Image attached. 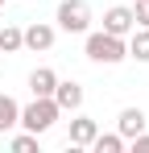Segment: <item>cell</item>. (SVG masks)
Returning a JSON list of instances; mask_svg holds the SVG:
<instances>
[{"mask_svg": "<svg viewBox=\"0 0 149 153\" xmlns=\"http://www.w3.org/2000/svg\"><path fill=\"white\" fill-rule=\"evenodd\" d=\"M54 21H58V29H66V33H87L91 29V4L87 0H62L58 13H54Z\"/></svg>", "mask_w": 149, "mask_h": 153, "instance_id": "cell-3", "label": "cell"}, {"mask_svg": "<svg viewBox=\"0 0 149 153\" xmlns=\"http://www.w3.org/2000/svg\"><path fill=\"white\" fill-rule=\"evenodd\" d=\"M116 132H120L124 141H133L137 132H145V112L141 108H124L120 116H116Z\"/></svg>", "mask_w": 149, "mask_h": 153, "instance_id": "cell-8", "label": "cell"}, {"mask_svg": "<svg viewBox=\"0 0 149 153\" xmlns=\"http://www.w3.org/2000/svg\"><path fill=\"white\" fill-rule=\"evenodd\" d=\"M8 149H13V153H33V149H37V132H21V137H13Z\"/></svg>", "mask_w": 149, "mask_h": 153, "instance_id": "cell-14", "label": "cell"}, {"mask_svg": "<svg viewBox=\"0 0 149 153\" xmlns=\"http://www.w3.org/2000/svg\"><path fill=\"white\" fill-rule=\"evenodd\" d=\"M133 21L141 29H149V0H137V8H133Z\"/></svg>", "mask_w": 149, "mask_h": 153, "instance_id": "cell-15", "label": "cell"}, {"mask_svg": "<svg viewBox=\"0 0 149 153\" xmlns=\"http://www.w3.org/2000/svg\"><path fill=\"white\" fill-rule=\"evenodd\" d=\"M17 120H21V103L13 100V95H0V132L17 128Z\"/></svg>", "mask_w": 149, "mask_h": 153, "instance_id": "cell-11", "label": "cell"}, {"mask_svg": "<svg viewBox=\"0 0 149 153\" xmlns=\"http://www.w3.org/2000/svg\"><path fill=\"white\" fill-rule=\"evenodd\" d=\"M54 25H46V21H33L29 29H21V50H33V54H42L54 46Z\"/></svg>", "mask_w": 149, "mask_h": 153, "instance_id": "cell-4", "label": "cell"}, {"mask_svg": "<svg viewBox=\"0 0 149 153\" xmlns=\"http://www.w3.org/2000/svg\"><path fill=\"white\" fill-rule=\"evenodd\" d=\"M54 87H58V75H54L50 66L29 71V91H33V95H54Z\"/></svg>", "mask_w": 149, "mask_h": 153, "instance_id": "cell-9", "label": "cell"}, {"mask_svg": "<svg viewBox=\"0 0 149 153\" xmlns=\"http://www.w3.org/2000/svg\"><path fill=\"white\" fill-rule=\"evenodd\" d=\"M54 103H58L62 112H79V108H83V87H79L74 79H58V87H54Z\"/></svg>", "mask_w": 149, "mask_h": 153, "instance_id": "cell-6", "label": "cell"}, {"mask_svg": "<svg viewBox=\"0 0 149 153\" xmlns=\"http://www.w3.org/2000/svg\"><path fill=\"white\" fill-rule=\"evenodd\" d=\"M62 116V108L54 103V95H33V103L29 108H21V120L17 124L25 128V132H46V128H54V120Z\"/></svg>", "mask_w": 149, "mask_h": 153, "instance_id": "cell-2", "label": "cell"}, {"mask_svg": "<svg viewBox=\"0 0 149 153\" xmlns=\"http://www.w3.org/2000/svg\"><path fill=\"white\" fill-rule=\"evenodd\" d=\"M124 50H128V58H137V62H149V29H133L128 37H124Z\"/></svg>", "mask_w": 149, "mask_h": 153, "instance_id": "cell-10", "label": "cell"}, {"mask_svg": "<svg viewBox=\"0 0 149 153\" xmlns=\"http://www.w3.org/2000/svg\"><path fill=\"white\" fill-rule=\"evenodd\" d=\"M91 149H95V153H120L124 149V137H120V132H95Z\"/></svg>", "mask_w": 149, "mask_h": 153, "instance_id": "cell-12", "label": "cell"}, {"mask_svg": "<svg viewBox=\"0 0 149 153\" xmlns=\"http://www.w3.org/2000/svg\"><path fill=\"white\" fill-rule=\"evenodd\" d=\"M4 4H8V0H0V8H4Z\"/></svg>", "mask_w": 149, "mask_h": 153, "instance_id": "cell-17", "label": "cell"}, {"mask_svg": "<svg viewBox=\"0 0 149 153\" xmlns=\"http://www.w3.org/2000/svg\"><path fill=\"white\" fill-rule=\"evenodd\" d=\"M137 29L133 21V8H124V4H112L108 13H104V33H116V37H128Z\"/></svg>", "mask_w": 149, "mask_h": 153, "instance_id": "cell-5", "label": "cell"}, {"mask_svg": "<svg viewBox=\"0 0 149 153\" xmlns=\"http://www.w3.org/2000/svg\"><path fill=\"white\" fill-rule=\"evenodd\" d=\"M83 54L91 58V62H99V66H116V62H124L128 58V50H124V37H116V33H104V29H87V46H83Z\"/></svg>", "mask_w": 149, "mask_h": 153, "instance_id": "cell-1", "label": "cell"}, {"mask_svg": "<svg viewBox=\"0 0 149 153\" xmlns=\"http://www.w3.org/2000/svg\"><path fill=\"white\" fill-rule=\"evenodd\" d=\"M0 50H4V54H17V50H21V29H17V25H4V29H0Z\"/></svg>", "mask_w": 149, "mask_h": 153, "instance_id": "cell-13", "label": "cell"}, {"mask_svg": "<svg viewBox=\"0 0 149 153\" xmlns=\"http://www.w3.org/2000/svg\"><path fill=\"white\" fill-rule=\"evenodd\" d=\"M124 145H133V153H149V132H137V137L124 141Z\"/></svg>", "mask_w": 149, "mask_h": 153, "instance_id": "cell-16", "label": "cell"}, {"mask_svg": "<svg viewBox=\"0 0 149 153\" xmlns=\"http://www.w3.org/2000/svg\"><path fill=\"white\" fill-rule=\"evenodd\" d=\"M95 132H99V124L91 120V116H74V120H71V137H66V141H71L74 149H91Z\"/></svg>", "mask_w": 149, "mask_h": 153, "instance_id": "cell-7", "label": "cell"}]
</instances>
